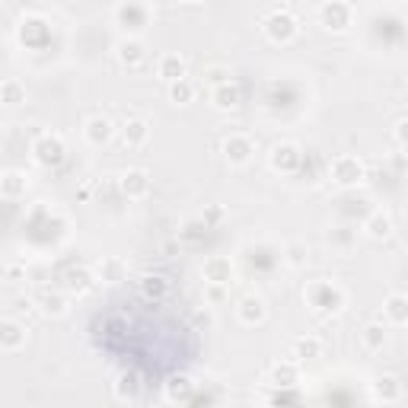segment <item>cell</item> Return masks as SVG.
Here are the masks:
<instances>
[{"mask_svg": "<svg viewBox=\"0 0 408 408\" xmlns=\"http://www.w3.org/2000/svg\"><path fill=\"white\" fill-rule=\"evenodd\" d=\"M307 297H309V303L316 309H322V313H338V309L344 307V291L329 281H316L307 291Z\"/></svg>", "mask_w": 408, "mask_h": 408, "instance_id": "cell-1", "label": "cell"}, {"mask_svg": "<svg viewBox=\"0 0 408 408\" xmlns=\"http://www.w3.org/2000/svg\"><path fill=\"white\" fill-rule=\"evenodd\" d=\"M265 32H268V39L271 42H281V45H287V42H293L297 39V32H300V26H297V19L291 17V13H271V17L265 19Z\"/></svg>", "mask_w": 408, "mask_h": 408, "instance_id": "cell-2", "label": "cell"}, {"mask_svg": "<svg viewBox=\"0 0 408 408\" xmlns=\"http://www.w3.org/2000/svg\"><path fill=\"white\" fill-rule=\"evenodd\" d=\"M351 17H354V10L344 3V0H329L319 7V19H322L325 29H332V32H344L351 26Z\"/></svg>", "mask_w": 408, "mask_h": 408, "instance_id": "cell-3", "label": "cell"}, {"mask_svg": "<svg viewBox=\"0 0 408 408\" xmlns=\"http://www.w3.org/2000/svg\"><path fill=\"white\" fill-rule=\"evenodd\" d=\"M332 179L338 185H358L364 179V163L358 157H338L332 163Z\"/></svg>", "mask_w": 408, "mask_h": 408, "instance_id": "cell-4", "label": "cell"}, {"mask_svg": "<svg viewBox=\"0 0 408 408\" xmlns=\"http://www.w3.org/2000/svg\"><path fill=\"white\" fill-rule=\"evenodd\" d=\"M35 159H39L42 166H58L61 159H64V144H61V137L45 134L42 141L35 144Z\"/></svg>", "mask_w": 408, "mask_h": 408, "instance_id": "cell-5", "label": "cell"}, {"mask_svg": "<svg viewBox=\"0 0 408 408\" xmlns=\"http://www.w3.org/2000/svg\"><path fill=\"white\" fill-rule=\"evenodd\" d=\"M224 153L230 163H236V166H242V163H249L252 159V141L246 137V134H230L224 141Z\"/></svg>", "mask_w": 408, "mask_h": 408, "instance_id": "cell-6", "label": "cell"}, {"mask_svg": "<svg viewBox=\"0 0 408 408\" xmlns=\"http://www.w3.org/2000/svg\"><path fill=\"white\" fill-rule=\"evenodd\" d=\"M84 134H86V141H90L93 147H102V144L112 141V134H115V125H112L106 115H93L90 122H86Z\"/></svg>", "mask_w": 408, "mask_h": 408, "instance_id": "cell-7", "label": "cell"}, {"mask_svg": "<svg viewBox=\"0 0 408 408\" xmlns=\"http://www.w3.org/2000/svg\"><path fill=\"white\" fill-rule=\"evenodd\" d=\"M230 278H233V265H230V258L224 255H214L204 262V281L211 284H230Z\"/></svg>", "mask_w": 408, "mask_h": 408, "instance_id": "cell-8", "label": "cell"}, {"mask_svg": "<svg viewBox=\"0 0 408 408\" xmlns=\"http://www.w3.org/2000/svg\"><path fill=\"white\" fill-rule=\"evenodd\" d=\"M122 192H125L128 198H144V195L150 192V179H147V173H141V169H128V173L122 175Z\"/></svg>", "mask_w": 408, "mask_h": 408, "instance_id": "cell-9", "label": "cell"}, {"mask_svg": "<svg viewBox=\"0 0 408 408\" xmlns=\"http://www.w3.org/2000/svg\"><path fill=\"white\" fill-rule=\"evenodd\" d=\"M297 163H300V147L297 144H278L271 150V166L281 169V173H291Z\"/></svg>", "mask_w": 408, "mask_h": 408, "instance_id": "cell-10", "label": "cell"}, {"mask_svg": "<svg viewBox=\"0 0 408 408\" xmlns=\"http://www.w3.org/2000/svg\"><path fill=\"white\" fill-rule=\"evenodd\" d=\"M26 344V329L19 322H13V319H3L0 322V348L3 351H17Z\"/></svg>", "mask_w": 408, "mask_h": 408, "instance_id": "cell-11", "label": "cell"}, {"mask_svg": "<svg viewBox=\"0 0 408 408\" xmlns=\"http://www.w3.org/2000/svg\"><path fill=\"white\" fill-rule=\"evenodd\" d=\"M122 137H125L128 147H141L147 137H150V125L144 118H128L125 128H122Z\"/></svg>", "mask_w": 408, "mask_h": 408, "instance_id": "cell-12", "label": "cell"}, {"mask_svg": "<svg viewBox=\"0 0 408 408\" xmlns=\"http://www.w3.org/2000/svg\"><path fill=\"white\" fill-rule=\"evenodd\" d=\"M265 300H262V297H246V300L240 303V319L246 325H255V322H262V319H265Z\"/></svg>", "mask_w": 408, "mask_h": 408, "instance_id": "cell-13", "label": "cell"}, {"mask_svg": "<svg viewBox=\"0 0 408 408\" xmlns=\"http://www.w3.org/2000/svg\"><path fill=\"white\" fill-rule=\"evenodd\" d=\"M364 230L373 236V240H386V236L392 233V217L386 214V211H373V214H370V220L364 224Z\"/></svg>", "mask_w": 408, "mask_h": 408, "instance_id": "cell-14", "label": "cell"}, {"mask_svg": "<svg viewBox=\"0 0 408 408\" xmlns=\"http://www.w3.org/2000/svg\"><path fill=\"white\" fill-rule=\"evenodd\" d=\"M211 99L217 108H236L240 106V86H230V80L211 90Z\"/></svg>", "mask_w": 408, "mask_h": 408, "instance_id": "cell-15", "label": "cell"}, {"mask_svg": "<svg viewBox=\"0 0 408 408\" xmlns=\"http://www.w3.org/2000/svg\"><path fill=\"white\" fill-rule=\"evenodd\" d=\"M157 70H159V77H163V80H169V84H173V80H182V77H185V61L179 58V55H163Z\"/></svg>", "mask_w": 408, "mask_h": 408, "instance_id": "cell-16", "label": "cell"}, {"mask_svg": "<svg viewBox=\"0 0 408 408\" xmlns=\"http://www.w3.org/2000/svg\"><path fill=\"white\" fill-rule=\"evenodd\" d=\"M118 19H122V23H128V19H131V26H128V29H131V32H141L144 23H147V10H144V7L134 10V0H128V3H122V7H118Z\"/></svg>", "mask_w": 408, "mask_h": 408, "instance_id": "cell-17", "label": "cell"}, {"mask_svg": "<svg viewBox=\"0 0 408 408\" xmlns=\"http://www.w3.org/2000/svg\"><path fill=\"white\" fill-rule=\"evenodd\" d=\"M0 102H7V106L26 102V86L19 84V80H3V84H0Z\"/></svg>", "mask_w": 408, "mask_h": 408, "instance_id": "cell-18", "label": "cell"}, {"mask_svg": "<svg viewBox=\"0 0 408 408\" xmlns=\"http://www.w3.org/2000/svg\"><path fill=\"white\" fill-rule=\"evenodd\" d=\"M141 291H144V297L163 300V297H166V291H169V281H166V278H159V275H147L141 281Z\"/></svg>", "mask_w": 408, "mask_h": 408, "instance_id": "cell-19", "label": "cell"}, {"mask_svg": "<svg viewBox=\"0 0 408 408\" xmlns=\"http://www.w3.org/2000/svg\"><path fill=\"white\" fill-rule=\"evenodd\" d=\"M169 99L175 102V106H188V102L195 99V86L188 84V80H173V84H169Z\"/></svg>", "mask_w": 408, "mask_h": 408, "instance_id": "cell-20", "label": "cell"}, {"mask_svg": "<svg viewBox=\"0 0 408 408\" xmlns=\"http://www.w3.org/2000/svg\"><path fill=\"white\" fill-rule=\"evenodd\" d=\"M405 297H402V293H392L389 300H386V319H389V322H396V325H402L408 319V309H405Z\"/></svg>", "mask_w": 408, "mask_h": 408, "instance_id": "cell-21", "label": "cell"}, {"mask_svg": "<svg viewBox=\"0 0 408 408\" xmlns=\"http://www.w3.org/2000/svg\"><path fill=\"white\" fill-rule=\"evenodd\" d=\"M118 58L125 61V64H141L144 61V45L137 39H128V42L118 45Z\"/></svg>", "mask_w": 408, "mask_h": 408, "instance_id": "cell-22", "label": "cell"}, {"mask_svg": "<svg viewBox=\"0 0 408 408\" xmlns=\"http://www.w3.org/2000/svg\"><path fill=\"white\" fill-rule=\"evenodd\" d=\"M364 344L370 351H380L386 344V322H373L364 329Z\"/></svg>", "mask_w": 408, "mask_h": 408, "instance_id": "cell-23", "label": "cell"}, {"mask_svg": "<svg viewBox=\"0 0 408 408\" xmlns=\"http://www.w3.org/2000/svg\"><path fill=\"white\" fill-rule=\"evenodd\" d=\"M0 192L7 195V198H13V195L26 192V179L19 173H7L3 179H0Z\"/></svg>", "mask_w": 408, "mask_h": 408, "instance_id": "cell-24", "label": "cell"}, {"mask_svg": "<svg viewBox=\"0 0 408 408\" xmlns=\"http://www.w3.org/2000/svg\"><path fill=\"white\" fill-rule=\"evenodd\" d=\"M284 255H287V265H291V268H300L303 262H307L309 249H307V246H303V242H291V246L284 249Z\"/></svg>", "mask_w": 408, "mask_h": 408, "instance_id": "cell-25", "label": "cell"}, {"mask_svg": "<svg viewBox=\"0 0 408 408\" xmlns=\"http://www.w3.org/2000/svg\"><path fill=\"white\" fill-rule=\"evenodd\" d=\"M293 351H297V358H300V360H307V358H319V351H322V344H319L316 338H300Z\"/></svg>", "mask_w": 408, "mask_h": 408, "instance_id": "cell-26", "label": "cell"}, {"mask_svg": "<svg viewBox=\"0 0 408 408\" xmlns=\"http://www.w3.org/2000/svg\"><path fill=\"white\" fill-rule=\"evenodd\" d=\"M67 287H70V291H86V287H90V275H86V271H70V275H67Z\"/></svg>", "mask_w": 408, "mask_h": 408, "instance_id": "cell-27", "label": "cell"}, {"mask_svg": "<svg viewBox=\"0 0 408 408\" xmlns=\"http://www.w3.org/2000/svg\"><path fill=\"white\" fill-rule=\"evenodd\" d=\"M204 80H208L211 86H220V84H226V70L224 67H208V70H204Z\"/></svg>", "mask_w": 408, "mask_h": 408, "instance_id": "cell-28", "label": "cell"}, {"mask_svg": "<svg viewBox=\"0 0 408 408\" xmlns=\"http://www.w3.org/2000/svg\"><path fill=\"white\" fill-rule=\"evenodd\" d=\"M275 380H287L284 386H291V383H293V367H287V364H284V367H275Z\"/></svg>", "mask_w": 408, "mask_h": 408, "instance_id": "cell-29", "label": "cell"}, {"mask_svg": "<svg viewBox=\"0 0 408 408\" xmlns=\"http://www.w3.org/2000/svg\"><path fill=\"white\" fill-rule=\"evenodd\" d=\"M45 313H55V316H58V313H64V300H61V297H55V300H45Z\"/></svg>", "mask_w": 408, "mask_h": 408, "instance_id": "cell-30", "label": "cell"}, {"mask_svg": "<svg viewBox=\"0 0 408 408\" xmlns=\"http://www.w3.org/2000/svg\"><path fill=\"white\" fill-rule=\"evenodd\" d=\"M383 389H386V399H396V396H399V389H396V380H392V376H383Z\"/></svg>", "mask_w": 408, "mask_h": 408, "instance_id": "cell-31", "label": "cell"}, {"mask_svg": "<svg viewBox=\"0 0 408 408\" xmlns=\"http://www.w3.org/2000/svg\"><path fill=\"white\" fill-rule=\"evenodd\" d=\"M188 3H195V0H188Z\"/></svg>", "mask_w": 408, "mask_h": 408, "instance_id": "cell-32", "label": "cell"}]
</instances>
